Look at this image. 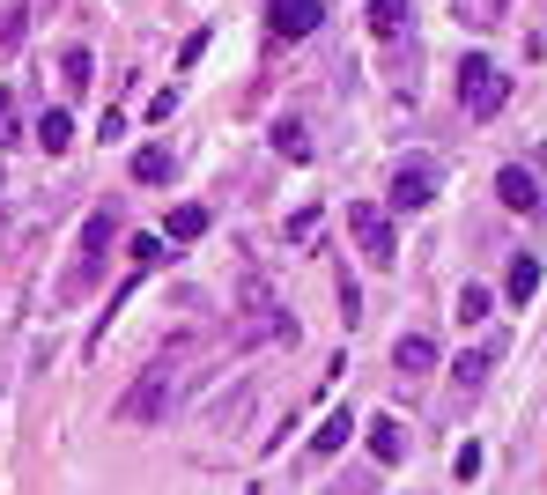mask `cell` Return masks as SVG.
<instances>
[{"mask_svg":"<svg viewBox=\"0 0 547 495\" xmlns=\"http://www.w3.org/2000/svg\"><path fill=\"white\" fill-rule=\"evenodd\" d=\"M185 355H193V348L178 340V348H163L156 363L134 377V392L119 399V422H126V429H148V422H163V414H171V399H178V385H185Z\"/></svg>","mask_w":547,"mask_h":495,"instance_id":"1","label":"cell"},{"mask_svg":"<svg viewBox=\"0 0 547 495\" xmlns=\"http://www.w3.org/2000/svg\"><path fill=\"white\" fill-rule=\"evenodd\" d=\"M459 104H466V119H496L503 104H511V74H503L496 60H459Z\"/></svg>","mask_w":547,"mask_h":495,"instance_id":"2","label":"cell"},{"mask_svg":"<svg viewBox=\"0 0 547 495\" xmlns=\"http://www.w3.org/2000/svg\"><path fill=\"white\" fill-rule=\"evenodd\" d=\"M104 252H111V207H97V215L82 222V252H74V274L60 281V296L74 303V296H89V281L104 274Z\"/></svg>","mask_w":547,"mask_h":495,"instance_id":"3","label":"cell"},{"mask_svg":"<svg viewBox=\"0 0 547 495\" xmlns=\"http://www.w3.org/2000/svg\"><path fill=\"white\" fill-rule=\"evenodd\" d=\"M348 230H355V244H363V259H370V266H392V252H400V244H392V222H385V207L355 200V207H348Z\"/></svg>","mask_w":547,"mask_h":495,"instance_id":"4","label":"cell"},{"mask_svg":"<svg viewBox=\"0 0 547 495\" xmlns=\"http://www.w3.org/2000/svg\"><path fill=\"white\" fill-rule=\"evenodd\" d=\"M318 15H326V0H267V37L296 45V37L318 30Z\"/></svg>","mask_w":547,"mask_h":495,"instance_id":"5","label":"cell"},{"mask_svg":"<svg viewBox=\"0 0 547 495\" xmlns=\"http://www.w3.org/2000/svg\"><path fill=\"white\" fill-rule=\"evenodd\" d=\"M437 200V163H400L392 170V207L400 215H414V207H429Z\"/></svg>","mask_w":547,"mask_h":495,"instance_id":"6","label":"cell"},{"mask_svg":"<svg viewBox=\"0 0 547 495\" xmlns=\"http://www.w3.org/2000/svg\"><path fill=\"white\" fill-rule=\"evenodd\" d=\"M496 200H503V207H518V215H533V207H540V178H533L525 163L496 170Z\"/></svg>","mask_w":547,"mask_h":495,"instance_id":"7","label":"cell"},{"mask_svg":"<svg viewBox=\"0 0 547 495\" xmlns=\"http://www.w3.org/2000/svg\"><path fill=\"white\" fill-rule=\"evenodd\" d=\"M370 459H377V466H400V459H407V436H400L392 414H377V422H370Z\"/></svg>","mask_w":547,"mask_h":495,"instance_id":"8","label":"cell"},{"mask_svg":"<svg viewBox=\"0 0 547 495\" xmlns=\"http://www.w3.org/2000/svg\"><path fill=\"white\" fill-rule=\"evenodd\" d=\"M392 363H400L407 377L437 370V340H429V333H400V348H392Z\"/></svg>","mask_w":547,"mask_h":495,"instance_id":"9","label":"cell"},{"mask_svg":"<svg viewBox=\"0 0 547 495\" xmlns=\"http://www.w3.org/2000/svg\"><path fill=\"white\" fill-rule=\"evenodd\" d=\"M37 148H45V156H67L74 148V119L67 111H45V119H37Z\"/></svg>","mask_w":547,"mask_h":495,"instance_id":"10","label":"cell"},{"mask_svg":"<svg viewBox=\"0 0 547 495\" xmlns=\"http://www.w3.org/2000/svg\"><path fill=\"white\" fill-rule=\"evenodd\" d=\"M193 237H207V207L185 200V207H171V244H193Z\"/></svg>","mask_w":547,"mask_h":495,"instance_id":"11","label":"cell"},{"mask_svg":"<svg viewBox=\"0 0 547 495\" xmlns=\"http://www.w3.org/2000/svg\"><path fill=\"white\" fill-rule=\"evenodd\" d=\"M407 15H414L407 0H370V30H377V37H400V30H407Z\"/></svg>","mask_w":547,"mask_h":495,"instance_id":"12","label":"cell"},{"mask_svg":"<svg viewBox=\"0 0 547 495\" xmlns=\"http://www.w3.org/2000/svg\"><path fill=\"white\" fill-rule=\"evenodd\" d=\"M348 436H355V422H348V407H341V414H326V429L311 436V451H318V459H333V451H341Z\"/></svg>","mask_w":547,"mask_h":495,"instance_id":"13","label":"cell"},{"mask_svg":"<svg viewBox=\"0 0 547 495\" xmlns=\"http://www.w3.org/2000/svg\"><path fill=\"white\" fill-rule=\"evenodd\" d=\"M503 15H511V0H459V23H474V30H496Z\"/></svg>","mask_w":547,"mask_h":495,"instance_id":"14","label":"cell"},{"mask_svg":"<svg viewBox=\"0 0 547 495\" xmlns=\"http://www.w3.org/2000/svg\"><path fill=\"white\" fill-rule=\"evenodd\" d=\"M274 156H289V163H304V156H311V133H304V126H296V119H281V126H274Z\"/></svg>","mask_w":547,"mask_h":495,"instance_id":"15","label":"cell"},{"mask_svg":"<svg viewBox=\"0 0 547 495\" xmlns=\"http://www.w3.org/2000/svg\"><path fill=\"white\" fill-rule=\"evenodd\" d=\"M540 296V259H511V303H533Z\"/></svg>","mask_w":547,"mask_h":495,"instance_id":"16","label":"cell"},{"mask_svg":"<svg viewBox=\"0 0 547 495\" xmlns=\"http://www.w3.org/2000/svg\"><path fill=\"white\" fill-rule=\"evenodd\" d=\"M134 178H141V185H163V178H171V148H141V156H134Z\"/></svg>","mask_w":547,"mask_h":495,"instance_id":"17","label":"cell"},{"mask_svg":"<svg viewBox=\"0 0 547 495\" xmlns=\"http://www.w3.org/2000/svg\"><path fill=\"white\" fill-rule=\"evenodd\" d=\"M60 82H67V89H89V82H97V60H89V52L74 45L67 60H60Z\"/></svg>","mask_w":547,"mask_h":495,"instance_id":"18","label":"cell"},{"mask_svg":"<svg viewBox=\"0 0 547 495\" xmlns=\"http://www.w3.org/2000/svg\"><path fill=\"white\" fill-rule=\"evenodd\" d=\"M451 318H459V326H481V318H488V289H481V281L459 289V311H451Z\"/></svg>","mask_w":547,"mask_h":495,"instance_id":"19","label":"cell"},{"mask_svg":"<svg viewBox=\"0 0 547 495\" xmlns=\"http://www.w3.org/2000/svg\"><path fill=\"white\" fill-rule=\"evenodd\" d=\"M488 363H496V355H488V348H474V355H459V363H451V377H459V385L474 392L481 377H488Z\"/></svg>","mask_w":547,"mask_h":495,"instance_id":"20","label":"cell"},{"mask_svg":"<svg viewBox=\"0 0 547 495\" xmlns=\"http://www.w3.org/2000/svg\"><path fill=\"white\" fill-rule=\"evenodd\" d=\"M23 23H30V15H23V8H8V15H0V60H8V52H15V45H23Z\"/></svg>","mask_w":547,"mask_h":495,"instance_id":"21","label":"cell"},{"mask_svg":"<svg viewBox=\"0 0 547 495\" xmlns=\"http://www.w3.org/2000/svg\"><path fill=\"white\" fill-rule=\"evenodd\" d=\"M8 141H23V126H15V97L0 89V148H8Z\"/></svg>","mask_w":547,"mask_h":495,"instance_id":"22","label":"cell"},{"mask_svg":"<svg viewBox=\"0 0 547 495\" xmlns=\"http://www.w3.org/2000/svg\"><path fill=\"white\" fill-rule=\"evenodd\" d=\"M318 230V207H304V215H289V244H304Z\"/></svg>","mask_w":547,"mask_h":495,"instance_id":"23","label":"cell"},{"mask_svg":"<svg viewBox=\"0 0 547 495\" xmlns=\"http://www.w3.org/2000/svg\"><path fill=\"white\" fill-rule=\"evenodd\" d=\"M156 259H163V244H156V237H134V266H141V274H148Z\"/></svg>","mask_w":547,"mask_h":495,"instance_id":"24","label":"cell"}]
</instances>
